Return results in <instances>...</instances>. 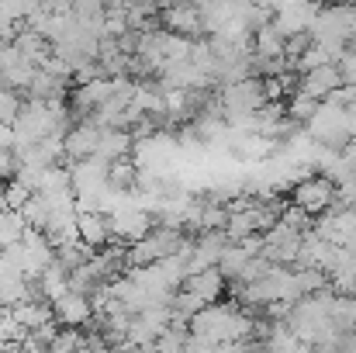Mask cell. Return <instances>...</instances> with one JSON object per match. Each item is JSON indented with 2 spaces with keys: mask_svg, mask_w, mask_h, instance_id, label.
Segmentation results:
<instances>
[{
  "mask_svg": "<svg viewBox=\"0 0 356 353\" xmlns=\"http://www.w3.org/2000/svg\"><path fill=\"white\" fill-rule=\"evenodd\" d=\"M10 312H14V319H17L24 329H35V326L52 322V305H49L45 298H21V301L10 305Z\"/></svg>",
  "mask_w": 356,
  "mask_h": 353,
  "instance_id": "8fae6325",
  "label": "cell"
},
{
  "mask_svg": "<svg viewBox=\"0 0 356 353\" xmlns=\"http://www.w3.org/2000/svg\"><path fill=\"white\" fill-rule=\"evenodd\" d=\"M28 0H0V24H21Z\"/></svg>",
  "mask_w": 356,
  "mask_h": 353,
  "instance_id": "7402d4cb",
  "label": "cell"
},
{
  "mask_svg": "<svg viewBox=\"0 0 356 353\" xmlns=\"http://www.w3.org/2000/svg\"><path fill=\"white\" fill-rule=\"evenodd\" d=\"M315 108H318V97H312V94H305V91H294V94L284 97V111H287L291 121H298V125H305L308 118L315 115Z\"/></svg>",
  "mask_w": 356,
  "mask_h": 353,
  "instance_id": "e0dca14e",
  "label": "cell"
},
{
  "mask_svg": "<svg viewBox=\"0 0 356 353\" xmlns=\"http://www.w3.org/2000/svg\"><path fill=\"white\" fill-rule=\"evenodd\" d=\"M17 212H21V219H24V226H28V229H38V233H45V229H49L52 208H49V198H45V194H38V191H35V194H31Z\"/></svg>",
  "mask_w": 356,
  "mask_h": 353,
  "instance_id": "5bb4252c",
  "label": "cell"
},
{
  "mask_svg": "<svg viewBox=\"0 0 356 353\" xmlns=\"http://www.w3.org/2000/svg\"><path fill=\"white\" fill-rule=\"evenodd\" d=\"M287 191H291V201L298 208H305L308 215H322V212H329L336 205V180L325 177V173H318V170L315 173H305Z\"/></svg>",
  "mask_w": 356,
  "mask_h": 353,
  "instance_id": "7a4b0ae2",
  "label": "cell"
},
{
  "mask_svg": "<svg viewBox=\"0 0 356 353\" xmlns=\"http://www.w3.org/2000/svg\"><path fill=\"white\" fill-rule=\"evenodd\" d=\"M70 87H73L70 77H59V73H52L45 66H35V73H31V80L24 87V97H35V101H66Z\"/></svg>",
  "mask_w": 356,
  "mask_h": 353,
  "instance_id": "8992f818",
  "label": "cell"
},
{
  "mask_svg": "<svg viewBox=\"0 0 356 353\" xmlns=\"http://www.w3.org/2000/svg\"><path fill=\"white\" fill-rule=\"evenodd\" d=\"M184 235H187L184 229H173V226L156 222L149 233H142L135 242H128V246H124V260H128V267H142V263L166 260V256H173V253L180 249Z\"/></svg>",
  "mask_w": 356,
  "mask_h": 353,
  "instance_id": "6da1fadb",
  "label": "cell"
},
{
  "mask_svg": "<svg viewBox=\"0 0 356 353\" xmlns=\"http://www.w3.org/2000/svg\"><path fill=\"white\" fill-rule=\"evenodd\" d=\"M346 128L350 135H356V104H346Z\"/></svg>",
  "mask_w": 356,
  "mask_h": 353,
  "instance_id": "d4e9b609",
  "label": "cell"
},
{
  "mask_svg": "<svg viewBox=\"0 0 356 353\" xmlns=\"http://www.w3.org/2000/svg\"><path fill=\"white\" fill-rule=\"evenodd\" d=\"M163 3H197V0H163Z\"/></svg>",
  "mask_w": 356,
  "mask_h": 353,
  "instance_id": "484cf974",
  "label": "cell"
},
{
  "mask_svg": "<svg viewBox=\"0 0 356 353\" xmlns=\"http://www.w3.org/2000/svg\"><path fill=\"white\" fill-rule=\"evenodd\" d=\"M76 235L90 246V249H101L104 242H111V222H108V212H94V208H76Z\"/></svg>",
  "mask_w": 356,
  "mask_h": 353,
  "instance_id": "ba28073f",
  "label": "cell"
},
{
  "mask_svg": "<svg viewBox=\"0 0 356 353\" xmlns=\"http://www.w3.org/2000/svg\"><path fill=\"white\" fill-rule=\"evenodd\" d=\"M101 132H104V125H97L94 118L73 121V125L63 132V159H66V163H76V159L94 156V149H97V142H101Z\"/></svg>",
  "mask_w": 356,
  "mask_h": 353,
  "instance_id": "3957f363",
  "label": "cell"
},
{
  "mask_svg": "<svg viewBox=\"0 0 356 353\" xmlns=\"http://www.w3.org/2000/svg\"><path fill=\"white\" fill-rule=\"evenodd\" d=\"M166 305H170V312H180V315H187V319H191V315H194V312H197L204 301H201L194 291H187V288L180 284V288H177V291L166 298Z\"/></svg>",
  "mask_w": 356,
  "mask_h": 353,
  "instance_id": "ffe728a7",
  "label": "cell"
},
{
  "mask_svg": "<svg viewBox=\"0 0 356 353\" xmlns=\"http://www.w3.org/2000/svg\"><path fill=\"white\" fill-rule=\"evenodd\" d=\"M21 104H24V101H21V94L0 84V121H7V125H10V121L17 118V111H21Z\"/></svg>",
  "mask_w": 356,
  "mask_h": 353,
  "instance_id": "44dd1931",
  "label": "cell"
},
{
  "mask_svg": "<svg viewBox=\"0 0 356 353\" xmlns=\"http://www.w3.org/2000/svg\"><path fill=\"white\" fill-rule=\"evenodd\" d=\"M184 288L194 291V295L208 305V301H222V298H225V291H229V277H225L218 267H201V270H194V274L184 277Z\"/></svg>",
  "mask_w": 356,
  "mask_h": 353,
  "instance_id": "52a82bcc",
  "label": "cell"
},
{
  "mask_svg": "<svg viewBox=\"0 0 356 353\" xmlns=\"http://www.w3.org/2000/svg\"><path fill=\"white\" fill-rule=\"evenodd\" d=\"M14 45H17V49H21V52H24V56H28L35 66H42V63L52 56V38H45L42 31H35V28H28V24L17 31Z\"/></svg>",
  "mask_w": 356,
  "mask_h": 353,
  "instance_id": "7c38bea8",
  "label": "cell"
},
{
  "mask_svg": "<svg viewBox=\"0 0 356 353\" xmlns=\"http://www.w3.org/2000/svg\"><path fill=\"white\" fill-rule=\"evenodd\" d=\"M49 305H52V319H56L59 326H80V329H83V326L94 319V305H90V298L80 295V291H63V295L52 298Z\"/></svg>",
  "mask_w": 356,
  "mask_h": 353,
  "instance_id": "5b68a950",
  "label": "cell"
},
{
  "mask_svg": "<svg viewBox=\"0 0 356 353\" xmlns=\"http://www.w3.org/2000/svg\"><path fill=\"white\" fill-rule=\"evenodd\" d=\"M322 63H336V56L325 49V45H318V42H312L305 52H298L294 56V63H291V70H298V73H308V70H315V66H322Z\"/></svg>",
  "mask_w": 356,
  "mask_h": 353,
  "instance_id": "ac0fdd59",
  "label": "cell"
},
{
  "mask_svg": "<svg viewBox=\"0 0 356 353\" xmlns=\"http://www.w3.org/2000/svg\"><path fill=\"white\" fill-rule=\"evenodd\" d=\"M135 180H138V163L131 156H121L108 163V184L118 187V191H135Z\"/></svg>",
  "mask_w": 356,
  "mask_h": 353,
  "instance_id": "9a60e30c",
  "label": "cell"
},
{
  "mask_svg": "<svg viewBox=\"0 0 356 353\" xmlns=\"http://www.w3.org/2000/svg\"><path fill=\"white\" fill-rule=\"evenodd\" d=\"M17 149L14 146H0V180H10L17 173Z\"/></svg>",
  "mask_w": 356,
  "mask_h": 353,
  "instance_id": "603a6c76",
  "label": "cell"
},
{
  "mask_svg": "<svg viewBox=\"0 0 356 353\" xmlns=\"http://www.w3.org/2000/svg\"><path fill=\"white\" fill-rule=\"evenodd\" d=\"M131 146H135V139H131L128 128H108V125H104L101 142H97V149H94V159L111 163V159H121V156H131Z\"/></svg>",
  "mask_w": 356,
  "mask_h": 353,
  "instance_id": "30bf717a",
  "label": "cell"
},
{
  "mask_svg": "<svg viewBox=\"0 0 356 353\" xmlns=\"http://www.w3.org/2000/svg\"><path fill=\"white\" fill-rule=\"evenodd\" d=\"M339 156L346 159V166H353V170H356V135H350V142L339 149Z\"/></svg>",
  "mask_w": 356,
  "mask_h": 353,
  "instance_id": "cb8c5ba5",
  "label": "cell"
},
{
  "mask_svg": "<svg viewBox=\"0 0 356 353\" xmlns=\"http://www.w3.org/2000/svg\"><path fill=\"white\" fill-rule=\"evenodd\" d=\"M249 256H252V253H249V249H245V246H242L238 239H229L215 267H218V270H222V274H225V277L232 281V277H238V270L245 267V260H249Z\"/></svg>",
  "mask_w": 356,
  "mask_h": 353,
  "instance_id": "2e32d148",
  "label": "cell"
},
{
  "mask_svg": "<svg viewBox=\"0 0 356 353\" xmlns=\"http://www.w3.org/2000/svg\"><path fill=\"white\" fill-rule=\"evenodd\" d=\"M343 84V73H339V66L336 63H322V66H315V70H308V73H298V91H305V94H312V97H325L329 91H336Z\"/></svg>",
  "mask_w": 356,
  "mask_h": 353,
  "instance_id": "9c48e42d",
  "label": "cell"
},
{
  "mask_svg": "<svg viewBox=\"0 0 356 353\" xmlns=\"http://www.w3.org/2000/svg\"><path fill=\"white\" fill-rule=\"evenodd\" d=\"M252 56H284V35L277 31L273 21H263L259 28H252Z\"/></svg>",
  "mask_w": 356,
  "mask_h": 353,
  "instance_id": "4fadbf2b",
  "label": "cell"
},
{
  "mask_svg": "<svg viewBox=\"0 0 356 353\" xmlns=\"http://www.w3.org/2000/svg\"><path fill=\"white\" fill-rule=\"evenodd\" d=\"M52 353H70V350H83V329L80 326H59L49 340Z\"/></svg>",
  "mask_w": 356,
  "mask_h": 353,
  "instance_id": "d6986e66",
  "label": "cell"
},
{
  "mask_svg": "<svg viewBox=\"0 0 356 353\" xmlns=\"http://www.w3.org/2000/svg\"><path fill=\"white\" fill-rule=\"evenodd\" d=\"M156 21H159V28L177 31V35H187V38L204 35L201 31V10H197V3H163L159 14H156Z\"/></svg>",
  "mask_w": 356,
  "mask_h": 353,
  "instance_id": "277c9868",
  "label": "cell"
},
{
  "mask_svg": "<svg viewBox=\"0 0 356 353\" xmlns=\"http://www.w3.org/2000/svg\"><path fill=\"white\" fill-rule=\"evenodd\" d=\"M0 205H3V180H0Z\"/></svg>",
  "mask_w": 356,
  "mask_h": 353,
  "instance_id": "4316f807",
  "label": "cell"
}]
</instances>
